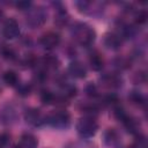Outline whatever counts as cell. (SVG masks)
<instances>
[{"instance_id":"obj_1","label":"cell","mask_w":148,"mask_h":148,"mask_svg":"<svg viewBox=\"0 0 148 148\" xmlns=\"http://www.w3.org/2000/svg\"><path fill=\"white\" fill-rule=\"evenodd\" d=\"M73 37L75 40L82 45V46H89L95 42L96 38V32L94 28H91L87 23H76L72 30Z\"/></svg>"},{"instance_id":"obj_2","label":"cell","mask_w":148,"mask_h":148,"mask_svg":"<svg viewBox=\"0 0 148 148\" xmlns=\"http://www.w3.org/2000/svg\"><path fill=\"white\" fill-rule=\"evenodd\" d=\"M76 131L83 138H91L98 131V124L91 116L81 117L76 123Z\"/></svg>"},{"instance_id":"obj_3","label":"cell","mask_w":148,"mask_h":148,"mask_svg":"<svg viewBox=\"0 0 148 148\" xmlns=\"http://www.w3.org/2000/svg\"><path fill=\"white\" fill-rule=\"evenodd\" d=\"M46 21H47V13L43 7L29 8L27 15V23L31 28H39L44 25Z\"/></svg>"},{"instance_id":"obj_4","label":"cell","mask_w":148,"mask_h":148,"mask_svg":"<svg viewBox=\"0 0 148 148\" xmlns=\"http://www.w3.org/2000/svg\"><path fill=\"white\" fill-rule=\"evenodd\" d=\"M47 123L56 128H65L69 125L71 123V116L68 112L64 111V110H59V111H54L52 112L49 117H47Z\"/></svg>"},{"instance_id":"obj_5","label":"cell","mask_w":148,"mask_h":148,"mask_svg":"<svg viewBox=\"0 0 148 148\" xmlns=\"http://www.w3.org/2000/svg\"><path fill=\"white\" fill-rule=\"evenodd\" d=\"M2 35L7 39H14L20 35V27L15 18L9 17L2 24Z\"/></svg>"},{"instance_id":"obj_6","label":"cell","mask_w":148,"mask_h":148,"mask_svg":"<svg viewBox=\"0 0 148 148\" xmlns=\"http://www.w3.org/2000/svg\"><path fill=\"white\" fill-rule=\"evenodd\" d=\"M39 43L43 47H45L47 50H51V49H54L59 45L60 36H59V34H57L54 31H47V32H45L40 36Z\"/></svg>"},{"instance_id":"obj_7","label":"cell","mask_w":148,"mask_h":148,"mask_svg":"<svg viewBox=\"0 0 148 148\" xmlns=\"http://www.w3.org/2000/svg\"><path fill=\"white\" fill-rule=\"evenodd\" d=\"M68 72L71 75H73L76 79H83L87 75V68L81 61H72L68 66Z\"/></svg>"},{"instance_id":"obj_8","label":"cell","mask_w":148,"mask_h":148,"mask_svg":"<svg viewBox=\"0 0 148 148\" xmlns=\"http://www.w3.org/2000/svg\"><path fill=\"white\" fill-rule=\"evenodd\" d=\"M121 43H123V38L117 32H109L104 37V44H105V46L109 47V49H111V50L119 49L121 46Z\"/></svg>"},{"instance_id":"obj_9","label":"cell","mask_w":148,"mask_h":148,"mask_svg":"<svg viewBox=\"0 0 148 148\" xmlns=\"http://www.w3.org/2000/svg\"><path fill=\"white\" fill-rule=\"evenodd\" d=\"M25 120L29 123V124H31V125H35V126H37V125H40L44 120H43V116H42V113L39 112V110H37V109H30V110H28L27 112H25Z\"/></svg>"},{"instance_id":"obj_10","label":"cell","mask_w":148,"mask_h":148,"mask_svg":"<svg viewBox=\"0 0 148 148\" xmlns=\"http://www.w3.org/2000/svg\"><path fill=\"white\" fill-rule=\"evenodd\" d=\"M20 148H37L38 147V140L35 135L30 133H24L21 136L20 140Z\"/></svg>"},{"instance_id":"obj_11","label":"cell","mask_w":148,"mask_h":148,"mask_svg":"<svg viewBox=\"0 0 148 148\" xmlns=\"http://www.w3.org/2000/svg\"><path fill=\"white\" fill-rule=\"evenodd\" d=\"M102 83L108 88H118L121 86V79L116 74H106L102 77Z\"/></svg>"},{"instance_id":"obj_12","label":"cell","mask_w":148,"mask_h":148,"mask_svg":"<svg viewBox=\"0 0 148 148\" xmlns=\"http://www.w3.org/2000/svg\"><path fill=\"white\" fill-rule=\"evenodd\" d=\"M89 64H90V67L94 71H101L104 66V59L99 53L94 52L89 57Z\"/></svg>"},{"instance_id":"obj_13","label":"cell","mask_w":148,"mask_h":148,"mask_svg":"<svg viewBox=\"0 0 148 148\" xmlns=\"http://www.w3.org/2000/svg\"><path fill=\"white\" fill-rule=\"evenodd\" d=\"M2 80L9 87H14L18 83V76L14 71H6L2 75Z\"/></svg>"},{"instance_id":"obj_14","label":"cell","mask_w":148,"mask_h":148,"mask_svg":"<svg viewBox=\"0 0 148 148\" xmlns=\"http://www.w3.org/2000/svg\"><path fill=\"white\" fill-rule=\"evenodd\" d=\"M118 141V134L111 128L106 133H105V142L109 145V146H113L116 145Z\"/></svg>"},{"instance_id":"obj_15","label":"cell","mask_w":148,"mask_h":148,"mask_svg":"<svg viewBox=\"0 0 148 148\" xmlns=\"http://www.w3.org/2000/svg\"><path fill=\"white\" fill-rule=\"evenodd\" d=\"M43 64L45 65V67H46V68L54 69V68H57V67H58L59 61H58V59H57V58L51 57V56H47V57H45V58L43 59Z\"/></svg>"},{"instance_id":"obj_16","label":"cell","mask_w":148,"mask_h":148,"mask_svg":"<svg viewBox=\"0 0 148 148\" xmlns=\"http://www.w3.org/2000/svg\"><path fill=\"white\" fill-rule=\"evenodd\" d=\"M130 98H131V101H132L133 103H135V104H138V105L145 103V98H143V96H142L140 92H138V91H132Z\"/></svg>"},{"instance_id":"obj_17","label":"cell","mask_w":148,"mask_h":148,"mask_svg":"<svg viewBox=\"0 0 148 148\" xmlns=\"http://www.w3.org/2000/svg\"><path fill=\"white\" fill-rule=\"evenodd\" d=\"M146 18H147V14L145 12H139L136 15H135V21L138 23H143L146 22Z\"/></svg>"},{"instance_id":"obj_18","label":"cell","mask_w":148,"mask_h":148,"mask_svg":"<svg viewBox=\"0 0 148 148\" xmlns=\"http://www.w3.org/2000/svg\"><path fill=\"white\" fill-rule=\"evenodd\" d=\"M147 145H146V139L145 136H139L138 140H136V145H135V148H146Z\"/></svg>"},{"instance_id":"obj_19","label":"cell","mask_w":148,"mask_h":148,"mask_svg":"<svg viewBox=\"0 0 148 148\" xmlns=\"http://www.w3.org/2000/svg\"><path fill=\"white\" fill-rule=\"evenodd\" d=\"M8 143V135L7 134H1L0 135V148H3Z\"/></svg>"},{"instance_id":"obj_20","label":"cell","mask_w":148,"mask_h":148,"mask_svg":"<svg viewBox=\"0 0 148 148\" xmlns=\"http://www.w3.org/2000/svg\"><path fill=\"white\" fill-rule=\"evenodd\" d=\"M121 148H134V147H121Z\"/></svg>"},{"instance_id":"obj_21","label":"cell","mask_w":148,"mask_h":148,"mask_svg":"<svg viewBox=\"0 0 148 148\" xmlns=\"http://www.w3.org/2000/svg\"><path fill=\"white\" fill-rule=\"evenodd\" d=\"M15 148H20V147H15Z\"/></svg>"},{"instance_id":"obj_22","label":"cell","mask_w":148,"mask_h":148,"mask_svg":"<svg viewBox=\"0 0 148 148\" xmlns=\"http://www.w3.org/2000/svg\"><path fill=\"white\" fill-rule=\"evenodd\" d=\"M0 16H1V12H0Z\"/></svg>"}]
</instances>
